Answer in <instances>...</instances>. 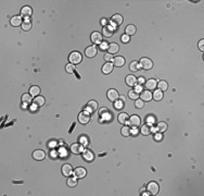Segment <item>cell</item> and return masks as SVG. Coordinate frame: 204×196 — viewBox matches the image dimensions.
<instances>
[{"label": "cell", "mask_w": 204, "mask_h": 196, "mask_svg": "<svg viewBox=\"0 0 204 196\" xmlns=\"http://www.w3.org/2000/svg\"><path fill=\"white\" fill-rule=\"evenodd\" d=\"M154 120H155V119H154L153 117H149V118L147 119V121H148V123H152V122H154Z\"/></svg>", "instance_id": "obj_51"}, {"label": "cell", "mask_w": 204, "mask_h": 196, "mask_svg": "<svg viewBox=\"0 0 204 196\" xmlns=\"http://www.w3.org/2000/svg\"><path fill=\"white\" fill-rule=\"evenodd\" d=\"M104 60L106 61V62H111L112 60H113V55H111V53H105L104 55Z\"/></svg>", "instance_id": "obj_43"}, {"label": "cell", "mask_w": 204, "mask_h": 196, "mask_svg": "<svg viewBox=\"0 0 204 196\" xmlns=\"http://www.w3.org/2000/svg\"><path fill=\"white\" fill-rule=\"evenodd\" d=\"M69 60H70V62L72 64H78L82 62L83 60V57H82V53L78 51H73L71 52L70 57H69Z\"/></svg>", "instance_id": "obj_1"}, {"label": "cell", "mask_w": 204, "mask_h": 196, "mask_svg": "<svg viewBox=\"0 0 204 196\" xmlns=\"http://www.w3.org/2000/svg\"><path fill=\"white\" fill-rule=\"evenodd\" d=\"M148 191L149 193L152 194V195H156L160 191V187H158V184L156 182H150L148 184Z\"/></svg>", "instance_id": "obj_5"}, {"label": "cell", "mask_w": 204, "mask_h": 196, "mask_svg": "<svg viewBox=\"0 0 204 196\" xmlns=\"http://www.w3.org/2000/svg\"><path fill=\"white\" fill-rule=\"evenodd\" d=\"M108 50H109V53L115 55V53H117L118 50H119V46H118L117 44H115V43H111V44H109Z\"/></svg>", "instance_id": "obj_22"}, {"label": "cell", "mask_w": 204, "mask_h": 196, "mask_svg": "<svg viewBox=\"0 0 204 196\" xmlns=\"http://www.w3.org/2000/svg\"><path fill=\"white\" fill-rule=\"evenodd\" d=\"M158 89H161L162 92H164V91H166V89L168 88V84H167L166 81H160L158 83Z\"/></svg>", "instance_id": "obj_35"}, {"label": "cell", "mask_w": 204, "mask_h": 196, "mask_svg": "<svg viewBox=\"0 0 204 196\" xmlns=\"http://www.w3.org/2000/svg\"><path fill=\"white\" fill-rule=\"evenodd\" d=\"M113 64L115 65V67H123L124 64H125V59L124 57H121V56H117L113 59Z\"/></svg>", "instance_id": "obj_23"}, {"label": "cell", "mask_w": 204, "mask_h": 196, "mask_svg": "<svg viewBox=\"0 0 204 196\" xmlns=\"http://www.w3.org/2000/svg\"><path fill=\"white\" fill-rule=\"evenodd\" d=\"M113 67H114V64L112 63V62H106L102 67V72L104 74H109V73H111L112 71H113Z\"/></svg>", "instance_id": "obj_24"}, {"label": "cell", "mask_w": 204, "mask_h": 196, "mask_svg": "<svg viewBox=\"0 0 204 196\" xmlns=\"http://www.w3.org/2000/svg\"><path fill=\"white\" fill-rule=\"evenodd\" d=\"M119 99H122L123 101H125V97L124 96H119Z\"/></svg>", "instance_id": "obj_53"}, {"label": "cell", "mask_w": 204, "mask_h": 196, "mask_svg": "<svg viewBox=\"0 0 204 196\" xmlns=\"http://www.w3.org/2000/svg\"><path fill=\"white\" fill-rule=\"evenodd\" d=\"M135 91H136V92H137V93H138V94H139V93L142 92V86H141L140 84H138V85H136V88H135Z\"/></svg>", "instance_id": "obj_48"}, {"label": "cell", "mask_w": 204, "mask_h": 196, "mask_svg": "<svg viewBox=\"0 0 204 196\" xmlns=\"http://www.w3.org/2000/svg\"><path fill=\"white\" fill-rule=\"evenodd\" d=\"M154 139H156V141H161V139H163V135H162V133H158V134H156V135L154 136Z\"/></svg>", "instance_id": "obj_49"}, {"label": "cell", "mask_w": 204, "mask_h": 196, "mask_svg": "<svg viewBox=\"0 0 204 196\" xmlns=\"http://www.w3.org/2000/svg\"><path fill=\"white\" fill-rule=\"evenodd\" d=\"M106 96H108V98H109L110 101H116L117 99H118V97H119L118 92H117L116 89H114V88L109 89V91H108V94H106Z\"/></svg>", "instance_id": "obj_7"}, {"label": "cell", "mask_w": 204, "mask_h": 196, "mask_svg": "<svg viewBox=\"0 0 204 196\" xmlns=\"http://www.w3.org/2000/svg\"><path fill=\"white\" fill-rule=\"evenodd\" d=\"M32 13H33V10H32V8L28 6H25L21 9V15H22L23 17L28 19V17L32 15Z\"/></svg>", "instance_id": "obj_17"}, {"label": "cell", "mask_w": 204, "mask_h": 196, "mask_svg": "<svg viewBox=\"0 0 204 196\" xmlns=\"http://www.w3.org/2000/svg\"><path fill=\"white\" fill-rule=\"evenodd\" d=\"M114 33V29L112 27L111 25H105L103 29H102V35H103V37L105 38H110L112 37V35Z\"/></svg>", "instance_id": "obj_9"}, {"label": "cell", "mask_w": 204, "mask_h": 196, "mask_svg": "<svg viewBox=\"0 0 204 196\" xmlns=\"http://www.w3.org/2000/svg\"><path fill=\"white\" fill-rule=\"evenodd\" d=\"M146 190V189H145V187H143V189H141V190H140V193H143V191Z\"/></svg>", "instance_id": "obj_54"}, {"label": "cell", "mask_w": 204, "mask_h": 196, "mask_svg": "<svg viewBox=\"0 0 204 196\" xmlns=\"http://www.w3.org/2000/svg\"><path fill=\"white\" fill-rule=\"evenodd\" d=\"M39 93H40V88H39V86L34 85V86H32L30 88H29V94H30L32 96H38Z\"/></svg>", "instance_id": "obj_33"}, {"label": "cell", "mask_w": 204, "mask_h": 196, "mask_svg": "<svg viewBox=\"0 0 204 196\" xmlns=\"http://www.w3.org/2000/svg\"><path fill=\"white\" fill-rule=\"evenodd\" d=\"M130 41V37H129L128 35H123L122 36V41L123 43H128V41Z\"/></svg>", "instance_id": "obj_46"}, {"label": "cell", "mask_w": 204, "mask_h": 196, "mask_svg": "<svg viewBox=\"0 0 204 196\" xmlns=\"http://www.w3.org/2000/svg\"><path fill=\"white\" fill-rule=\"evenodd\" d=\"M78 121L82 124H87L88 122L90 121V113L88 112L87 110L82 111L79 115H78Z\"/></svg>", "instance_id": "obj_3"}, {"label": "cell", "mask_w": 204, "mask_h": 196, "mask_svg": "<svg viewBox=\"0 0 204 196\" xmlns=\"http://www.w3.org/2000/svg\"><path fill=\"white\" fill-rule=\"evenodd\" d=\"M145 83V77L143 76H140L139 79H137V84H140V85H142Z\"/></svg>", "instance_id": "obj_47"}, {"label": "cell", "mask_w": 204, "mask_h": 196, "mask_svg": "<svg viewBox=\"0 0 204 196\" xmlns=\"http://www.w3.org/2000/svg\"><path fill=\"white\" fill-rule=\"evenodd\" d=\"M97 52H98V50H97L96 46H89V47L86 48V50H85V55H86L88 58H93V57H96Z\"/></svg>", "instance_id": "obj_14"}, {"label": "cell", "mask_w": 204, "mask_h": 196, "mask_svg": "<svg viewBox=\"0 0 204 196\" xmlns=\"http://www.w3.org/2000/svg\"><path fill=\"white\" fill-rule=\"evenodd\" d=\"M67 185L71 186V187H74L77 185V178L76 177H72V178H69L67 179Z\"/></svg>", "instance_id": "obj_37"}, {"label": "cell", "mask_w": 204, "mask_h": 196, "mask_svg": "<svg viewBox=\"0 0 204 196\" xmlns=\"http://www.w3.org/2000/svg\"><path fill=\"white\" fill-rule=\"evenodd\" d=\"M86 174H87V171H86L85 168H83V167H78L74 170V177H76L77 179H83V178H85Z\"/></svg>", "instance_id": "obj_8"}, {"label": "cell", "mask_w": 204, "mask_h": 196, "mask_svg": "<svg viewBox=\"0 0 204 196\" xmlns=\"http://www.w3.org/2000/svg\"><path fill=\"white\" fill-rule=\"evenodd\" d=\"M108 47H109V44H108L106 41H102V43L100 44V49H101V50H105V49H108Z\"/></svg>", "instance_id": "obj_44"}, {"label": "cell", "mask_w": 204, "mask_h": 196, "mask_svg": "<svg viewBox=\"0 0 204 196\" xmlns=\"http://www.w3.org/2000/svg\"><path fill=\"white\" fill-rule=\"evenodd\" d=\"M23 23V21H22V17H13L11 19V25L12 26H20L21 24Z\"/></svg>", "instance_id": "obj_29"}, {"label": "cell", "mask_w": 204, "mask_h": 196, "mask_svg": "<svg viewBox=\"0 0 204 196\" xmlns=\"http://www.w3.org/2000/svg\"><path fill=\"white\" fill-rule=\"evenodd\" d=\"M106 23H108L106 19H101V24H106Z\"/></svg>", "instance_id": "obj_52"}, {"label": "cell", "mask_w": 204, "mask_h": 196, "mask_svg": "<svg viewBox=\"0 0 204 196\" xmlns=\"http://www.w3.org/2000/svg\"><path fill=\"white\" fill-rule=\"evenodd\" d=\"M46 103V100H45V98L42 97V96H36L34 98V100H33V104L37 106V107H41V106H44Z\"/></svg>", "instance_id": "obj_26"}, {"label": "cell", "mask_w": 204, "mask_h": 196, "mask_svg": "<svg viewBox=\"0 0 204 196\" xmlns=\"http://www.w3.org/2000/svg\"><path fill=\"white\" fill-rule=\"evenodd\" d=\"M139 64H140V67L145 70H151L152 68H153V62H152V60L151 59H149V58H146V57H143L140 59Z\"/></svg>", "instance_id": "obj_2"}, {"label": "cell", "mask_w": 204, "mask_h": 196, "mask_svg": "<svg viewBox=\"0 0 204 196\" xmlns=\"http://www.w3.org/2000/svg\"><path fill=\"white\" fill-rule=\"evenodd\" d=\"M32 21L29 20V19H25L23 21V23H22V29L24 31H29V29H32Z\"/></svg>", "instance_id": "obj_32"}, {"label": "cell", "mask_w": 204, "mask_h": 196, "mask_svg": "<svg viewBox=\"0 0 204 196\" xmlns=\"http://www.w3.org/2000/svg\"><path fill=\"white\" fill-rule=\"evenodd\" d=\"M83 158H84L86 161L90 162L94 159V155H93V153L91 150H84V151H83Z\"/></svg>", "instance_id": "obj_18"}, {"label": "cell", "mask_w": 204, "mask_h": 196, "mask_svg": "<svg viewBox=\"0 0 204 196\" xmlns=\"http://www.w3.org/2000/svg\"><path fill=\"white\" fill-rule=\"evenodd\" d=\"M153 130H154V127L152 125V123H146L145 125H142V127H141V133L143 135H149V134H151Z\"/></svg>", "instance_id": "obj_15"}, {"label": "cell", "mask_w": 204, "mask_h": 196, "mask_svg": "<svg viewBox=\"0 0 204 196\" xmlns=\"http://www.w3.org/2000/svg\"><path fill=\"white\" fill-rule=\"evenodd\" d=\"M140 98L143 101H150L152 99V93L150 91H142L140 94Z\"/></svg>", "instance_id": "obj_21"}, {"label": "cell", "mask_w": 204, "mask_h": 196, "mask_svg": "<svg viewBox=\"0 0 204 196\" xmlns=\"http://www.w3.org/2000/svg\"><path fill=\"white\" fill-rule=\"evenodd\" d=\"M117 120H118L119 123H122V124H126L129 120L128 115H127V113H124V112H123V113H119L118 117H117Z\"/></svg>", "instance_id": "obj_27"}, {"label": "cell", "mask_w": 204, "mask_h": 196, "mask_svg": "<svg viewBox=\"0 0 204 196\" xmlns=\"http://www.w3.org/2000/svg\"><path fill=\"white\" fill-rule=\"evenodd\" d=\"M98 109V103L96 100H90L88 101V104L86 105V110H87L89 113H92L96 110Z\"/></svg>", "instance_id": "obj_10"}, {"label": "cell", "mask_w": 204, "mask_h": 196, "mask_svg": "<svg viewBox=\"0 0 204 196\" xmlns=\"http://www.w3.org/2000/svg\"><path fill=\"white\" fill-rule=\"evenodd\" d=\"M90 38H91V41H92L94 45L102 43V35H101L100 32H93L92 34H91V36H90Z\"/></svg>", "instance_id": "obj_11"}, {"label": "cell", "mask_w": 204, "mask_h": 196, "mask_svg": "<svg viewBox=\"0 0 204 196\" xmlns=\"http://www.w3.org/2000/svg\"><path fill=\"white\" fill-rule=\"evenodd\" d=\"M204 39H201V41H199L198 46H199V49L201 50V51H204Z\"/></svg>", "instance_id": "obj_45"}, {"label": "cell", "mask_w": 204, "mask_h": 196, "mask_svg": "<svg viewBox=\"0 0 204 196\" xmlns=\"http://www.w3.org/2000/svg\"><path fill=\"white\" fill-rule=\"evenodd\" d=\"M74 69H75V67H74V64H72V63H69L65 67V70H66L69 73H73V72H74Z\"/></svg>", "instance_id": "obj_42"}, {"label": "cell", "mask_w": 204, "mask_h": 196, "mask_svg": "<svg viewBox=\"0 0 204 196\" xmlns=\"http://www.w3.org/2000/svg\"><path fill=\"white\" fill-rule=\"evenodd\" d=\"M125 31H126V35L130 36V35L136 34V31H137V29H136V26H135V25H131V24H130V25H127V26H126Z\"/></svg>", "instance_id": "obj_31"}, {"label": "cell", "mask_w": 204, "mask_h": 196, "mask_svg": "<svg viewBox=\"0 0 204 196\" xmlns=\"http://www.w3.org/2000/svg\"><path fill=\"white\" fill-rule=\"evenodd\" d=\"M135 106L137 108H142L145 106V101L142 99H136V103H135Z\"/></svg>", "instance_id": "obj_41"}, {"label": "cell", "mask_w": 204, "mask_h": 196, "mask_svg": "<svg viewBox=\"0 0 204 196\" xmlns=\"http://www.w3.org/2000/svg\"><path fill=\"white\" fill-rule=\"evenodd\" d=\"M156 86H158V82L154 79H150V80H148L146 82V87L147 89H149V91H154Z\"/></svg>", "instance_id": "obj_19"}, {"label": "cell", "mask_w": 204, "mask_h": 196, "mask_svg": "<svg viewBox=\"0 0 204 196\" xmlns=\"http://www.w3.org/2000/svg\"><path fill=\"white\" fill-rule=\"evenodd\" d=\"M71 151L73 153V154H76V155H78V154H82L83 151H84V147H83L81 144H73L71 146Z\"/></svg>", "instance_id": "obj_16"}, {"label": "cell", "mask_w": 204, "mask_h": 196, "mask_svg": "<svg viewBox=\"0 0 204 196\" xmlns=\"http://www.w3.org/2000/svg\"><path fill=\"white\" fill-rule=\"evenodd\" d=\"M73 172V168L71 165H63V167H62V173H63V175L65 177H70L71 174Z\"/></svg>", "instance_id": "obj_25"}, {"label": "cell", "mask_w": 204, "mask_h": 196, "mask_svg": "<svg viewBox=\"0 0 204 196\" xmlns=\"http://www.w3.org/2000/svg\"><path fill=\"white\" fill-rule=\"evenodd\" d=\"M125 106V101H123L122 99H117L116 101H114V107L117 110H122Z\"/></svg>", "instance_id": "obj_34"}, {"label": "cell", "mask_w": 204, "mask_h": 196, "mask_svg": "<svg viewBox=\"0 0 204 196\" xmlns=\"http://www.w3.org/2000/svg\"><path fill=\"white\" fill-rule=\"evenodd\" d=\"M167 130V124L165 122H160L158 124V131L160 133H164Z\"/></svg>", "instance_id": "obj_36"}, {"label": "cell", "mask_w": 204, "mask_h": 196, "mask_svg": "<svg viewBox=\"0 0 204 196\" xmlns=\"http://www.w3.org/2000/svg\"><path fill=\"white\" fill-rule=\"evenodd\" d=\"M123 22H124V19L121 14H114L111 17V24L114 26H119L123 24Z\"/></svg>", "instance_id": "obj_6"}, {"label": "cell", "mask_w": 204, "mask_h": 196, "mask_svg": "<svg viewBox=\"0 0 204 196\" xmlns=\"http://www.w3.org/2000/svg\"><path fill=\"white\" fill-rule=\"evenodd\" d=\"M128 121H129V125L131 127H138L140 125V123H141V119L139 118V115H134L129 118Z\"/></svg>", "instance_id": "obj_4"}, {"label": "cell", "mask_w": 204, "mask_h": 196, "mask_svg": "<svg viewBox=\"0 0 204 196\" xmlns=\"http://www.w3.org/2000/svg\"><path fill=\"white\" fill-rule=\"evenodd\" d=\"M140 64L138 61H133V62H130L129 64V70L131 71V72H137V71H139L140 70Z\"/></svg>", "instance_id": "obj_30"}, {"label": "cell", "mask_w": 204, "mask_h": 196, "mask_svg": "<svg viewBox=\"0 0 204 196\" xmlns=\"http://www.w3.org/2000/svg\"><path fill=\"white\" fill-rule=\"evenodd\" d=\"M152 98H153L154 100H156V101L163 99V92H162L161 89H155L154 93L152 94Z\"/></svg>", "instance_id": "obj_28"}, {"label": "cell", "mask_w": 204, "mask_h": 196, "mask_svg": "<svg viewBox=\"0 0 204 196\" xmlns=\"http://www.w3.org/2000/svg\"><path fill=\"white\" fill-rule=\"evenodd\" d=\"M99 115L102 118V119H110L112 118V113L111 111L108 109L106 107H102L99 111Z\"/></svg>", "instance_id": "obj_13"}, {"label": "cell", "mask_w": 204, "mask_h": 196, "mask_svg": "<svg viewBox=\"0 0 204 196\" xmlns=\"http://www.w3.org/2000/svg\"><path fill=\"white\" fill-rule=\"evenodd\" d=\"M128 97L130 98V99H134V100H136V99H138L139 98V94L136 92L135 89H130L128 92Z\"/></svg>", "instance_id": "obj_39"}, {"label": "cell", "mask_w": 204, "mask_h": 196, "mask_svg": "<svg viewBox=\"0 0 204 196\" xmlns=\"http://www.w3.org/2000/svg\"><path fill=\"white\" fill-rule=\"evenodd\" d=\"M32 101V95L30 94H24L22 96V103L23 104H29Z\"/></svg>", "instance_id": "obj_38"}, {"label": "cell", "mask_w": 204, "mask_h": 196, "mask_svg": "<svg viewBox=\"0 0 204 196\" xmlns=\"http://www.w3.org/2000/svg\"><path fill=\"white\" fill-rule=\"evenodd\" d=\"M121 132H122L123 136H129L130 135V129L128 127H123Z\"/></svg>", "instance_id": "obj_40"}, {"label": "cell", "mask_w": 204, "mask_h": 196, "mask_svg": "<svg viewBox=\"0 0 204 196\" xmlns=\"http://www.w3.org/2000/svg\"><path fill=\"white\" fill-rule=\"evenodd\" d=\"M130 134H133V135L136 136V135L138 134V130H137V127H134V130H133V131H130Z\"/></svg>", "instance_id": "obj_50"}, {"label": "cell", "mask_w": 204, "mask_h": 196, "mask_svg": "<svg viewBox=\"0 0 204 196\" xmlns=\"http://www.w3.org/2000/svg\"><path fill=\"white\" fill-rule=\"evenodd\" d=\"M45 157H46V154H45L44 150H41V149H36L35 151L33 153V158H34L35 160H38V161L44 160Z\"/></svg>", "instance_id": "obj_12"}, {"label": "cell", "mask_w": 204, "mask_h": 196, "mask_svg": "<svg viewBox=\"0 0 204 196\" xmlns=\"http://www.w3.org/2000/svg\"><path fill=\"white\" fill-rule=\"evenodd\" d=\"M126 84L128 86H135L137 85V77L133 74H129L126 76Z\"/></svg>", "instance_id": "obj_20"}]
</instances>
